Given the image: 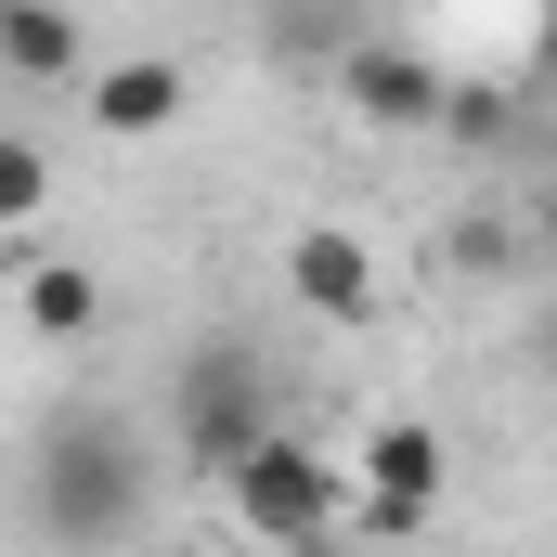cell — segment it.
<instances>
[{
  "instance_id": "cell-1",
  "label": "cell",
  "mask_w": 557,
  "mask_h": 557,
  "mask_svg": "<svg viewBox=\"0 0 557 557\" xmlns=\"http://www.w3.org/2000/svg\"><path fill=\"white\" fill-rule=\"evenodd\" d=\"M26 519H39L52 545H117V532L143 519V454H131V428H104V416L52 428L39 467H26Z\"/></svg>"
},
{
  "instance_id": "cell-2",
  "label": "cell",
  "mask_w": 557,
  "mask_h": 557,
  "mask_svg": "<svg viewBox=\"0 0 557 557\" xmlns=\"http://www.w3.org/2000/svg\"><path fill=\"white\" fill-rule=\"evenodd\" d=\"M208 480H221L234 532H260V545H324V532H337V506H350L337 454H311L298 428H260V441H234Z\"/></svg>"
},
{
  "instance_id": "cell-3",
  "label": "cell",
  "mask_w": 557,
  "mask_h": 557,
  "mask_svg": "<svg viewBox=\"0 0 557 557\" xmlns=\"http://www.w3.org/2000/svg\"><path fill=\"white\" fill-rule=\"evenodd\" d=\"M260 428H273V376H260V350H247V337H195L182 376H169V441H182L195 467H221V454L260 441Z\"/></svg>"
},
{
  "instance_id": "cell-4",
  "label": "cell",
  "mask_w": 557,
  "mask_h": 557,
  "mask_svg": "<svg viewBox=\"0 0 557 557\" xmlns=\"http://www.w3.org/2000/svg\"><path fill=\"white\" fill-rule=\"evenodd\" d=\"M337 91H350V117H376V131H441V65L403 52V39H350Z\"/></svg>"
},
{
  "instance_id": "cell-5",
  "label": "cell",
  "mask_w": 557,
  "mask_h": 557,
  "mask_svg": "<svg viewBox=\"0 0 557 557\" xmlns=\"http://www.w3.org/2000/svg\"><path fill=\"white\" fill-rule=\"evenodd\" d=\"M285 285H298L311 324H363V311H376V260H363V234H337V221L285 234Z\"/></svg>"
},
{
  "instance_id": "cell-6",
  "label": "cell",
  "mask_w": 557,
  "mask_h": 557,
  "mask_svg": "<svg viewBox=\"0 0 557 557\" xmlns=\"http://www.w3.org/2000/svg\"><path fill=\"white\" fill-rule=\"evenodd\" d=\"M182 117V65L169 52H117V65H91V131L104 143H156Z\"/></svg>"
},
{
  "instance_id": "cell-7",
  "label": "cell",
  "mask_w": 557,
  "mask_h": 557,
  "mask_svg": "<svg viewBox=\"0 0 557 557\" xmlns=\"http://www.w3.org/2000/svg\"><path fill=\"white\" fill-rule=\"evenodd\" d=\"M78 52H91V39H78L65 0H0V65H13V78H78Z\"/></svg>"
},
{
  "instance_id": "cell-8",
  "label": "cell",
  "mask_w": 557,
  "mask_h": 557,
  "mask_svg": "<svg viewBox=\"0 0 557 557\" xmlns=\"http://www.w3.org/2000/svg\"><path fill=\"white\" fill-rule=\"evenodd\" d=\"M91 324H104V285L78 273V260H39V273H26V337L65 350V337H91Z\"/></svg>"
},
{
  "instance_id": "cell-9",
  "label": "cell",
  "mask_w": 557,
  "mask_h": 557,
  "mask_svg": "<svg viewBox=\"0 0 557 557\" xmlns=\"http://www.w3.org/2000/svg\"><path fill=\"white\" fill-rule=\"evenodd\" d=\"M39 208H52V143L0 131V234H39Z\"/></svg>"
},
{
  "instance_id": "cell-10",
  "label": "cell",
  "mask_w": 557,
  "mask_h": 557,
  "mask_svg": "<svg viewBox=\"0 0 557 557\" xmlns=\"http://www.w3.org/2000/svg\"><path fill=\"white\" fill-rule=\"evenodd\" d=\"M441 260H454V273H519V221H493V208H480V221H454V234H441Z\"/></svg>"
}]
</instances>
